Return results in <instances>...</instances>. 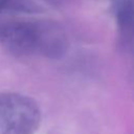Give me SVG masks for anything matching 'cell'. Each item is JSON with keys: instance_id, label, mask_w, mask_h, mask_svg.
Segmentation results:
<instances>
[{"instance_id": "1", "label": "cell", "mask_w": 134, "mask_h": 134, "mask_svg": "<svg viewBox=\"0 0 134 134\" xmlns=\"http://www.w3.org/2000/svg\"><path fill=\"white\" fill-rule=\"evenodd\" d=\"M0 43L14 53L59 54L66 47L65 36L51 24L8 23L0 27Z\"/></svg>"}, {"instance_id": "2", "label": "cell", "mask_w": 134, "mask_h": 134, "mask_svg": "<svg viewBox=\"0 0 134 134\" xmlns=\"http://www.w3.org/2000/svg\"><path fill=\"white\" fill-rule=\"evenodd\" d=\"M40 124V110L29 97L0 94V134H32Z\"/></svg>"}, {"instance_id": "3", "label": "cell", "mask_w": 134, "mask_h": 134, "mask_svg": "<svg viewBox=\"0 0 134 134\" xmlns=\"http://www.w3.org/2000/svg\"><path fill=\"white\" fill-rule=\"evenodd\" d=\"M115 18L124 29H134V0H113Z\"/></svg>"}, {"instance_id": "4", "label": "cell", "mask_w": 134, "mask_h": 134, "mask_svg": "<svg viewBox=\"0 0 134 134\" xmlns=\"http://www.w3.org/2000/svg\"><path fill=\"white\" fill-rule=\"evenodd\" d=\"M6 1L7 0H0V9L5 5V3H6Z\"/></svg>"}]
</instances>
